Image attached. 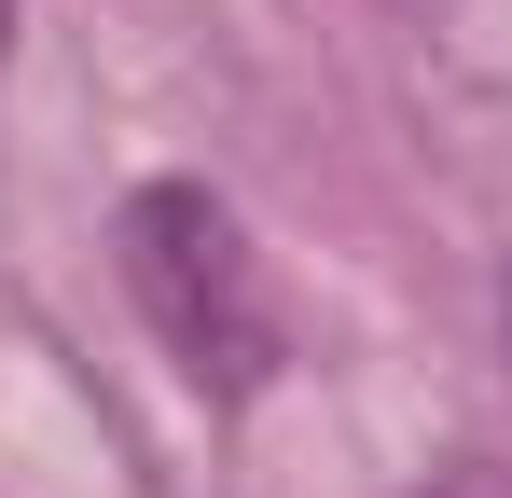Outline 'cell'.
<instances>
[{"mask_svg": "<svg viewBox=\"0 0 512 498\" xmlns=\"http://www.w3.org/2000/svg\"><path fill=\"white\" fill-rule=\"evenodd\" d=\"M111 263H125L139 319L167 332V360L208 402H250L263 374H277V291H263V263H250V222L208 180H139L125 222H111Z\"/></svg>", "mask_w": 512, "mask_h": 498, "instance_id": "obj_1", "label": "cell"}, {"mask_svg": "<svg viewBox=\"0 0 512 498\" xmlns=\"http://www.w3.org/2000/svg\"><path fill=\"white\" fill-rule=\"evenodd\" d=\"M402 498H512V485L485 471V457H457V471H429V485H402Z\"/></svg>", "mask_w": 512, "mask_h": 498, "instance_id": "obj_2", "label": "cell"}]
</instances>
